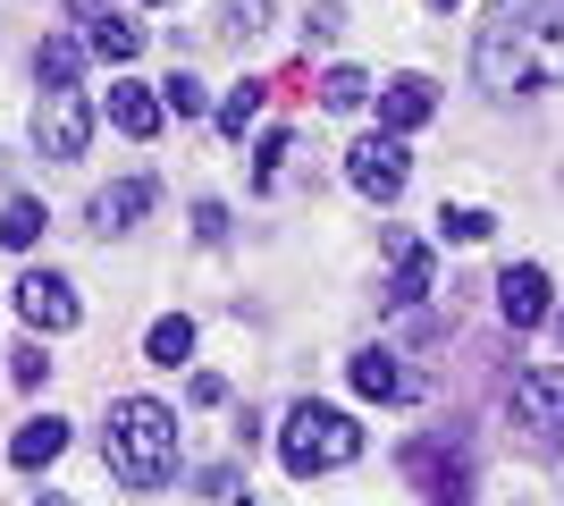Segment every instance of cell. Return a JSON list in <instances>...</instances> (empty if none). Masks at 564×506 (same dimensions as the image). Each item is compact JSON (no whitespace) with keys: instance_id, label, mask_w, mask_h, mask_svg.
Instances as JSON below:
<instances>
[{"instance_id":"6da1fadb","label":"cell","mask_w":564,"mask_h":506,"mask_svg":"<svg viewBox=\"0 0 564 506\" xmlns=\"http://www.w3.org/2000/svg\"><path fill=\"white\" fill-rule=\"evenodd\" d=\"M471 76L497 101L564 85V9L556 0H497L471 34Z\"/></svg>"},{"instance_id":"7a4b0ae2","label":"cell","mask_w":564,"mask_h":506,"mask_svg":"<svg viewBox=\"0 0 564 506\" xmlns=\"http://www.w3.org/2000/svg\"><path fill=\"white\" fill-rule=\"evenodd\" d=\"M101 456L127 489H161L177 473V413L161 397H118L110 406V431H101Z\"/></svg>"},{"instance_id":"3957f363","label":"cell","mask_w":564,"mask_h":506,"mask_svg":"<svg viewBox=\"0 0 564 506\" xmlns=\"http://www.w3.org/2000/svg\"><path fill=\"white\" fill-rule=\"evenodd\" d=\"M362 456V422L337 406H321V397H304V406L286 413V431H279V464L295 473V482H321V473H337V464Z\"/></svg>"},{"instance_id":"277c9868","label":"cell","mask_w":564,"mask_h":506,"mask_svg":"<svg viewBox=\"0 0 564 506\" xmlns=\"http://www.w3.org/2000/svg\"><path fill=\"white\" fill-rule=\"evenodd\" d=\"M506 413H514V431L540 448V456H556L564 448V363H540V372H522L514 397H506Z\"/></svg>"},{"instance_id":"5b68a950","label":"cell","mask_w":564,"mask_h":506,"mask_svg":"<svg viewBox=\"0 0 564 506\" xmlns=\"http://www.w3.org/2000/svg\"><path fill=\"white\" fill-rule=\"evenodd\" d=\"M346 177H354V194L362 203H397L404 194V177H413V152H404V136H362V144L346 152Z\"/></svg>"},{"instance_id":"8992f818","label":"cell","mask_w":564,"mask_h":506,"mask_svg":"<svg viewBox=\"0 0 564 506\" xmlns=\"http://www.w3.org/2000/svg\"><path fill=\"white\" fill-rule=\"evenodd\" d=\"M85 144H94L85 94H51L43 110H34V152H43V161H85Z\"/></svg>"},{"instance_id":"52a82bcc","label":"cell","mask_w":564,"mask_h":506,"mask_svg":"<svg viewBox=\"0 0 564 506\" xmlns=\"http://www.w3.org/2000/svg\"><path fill=\"white\" fill-rule=\"evenodd\" d=\"M18 313H25V330H76V321H85V304H76V288L68 279H59V270H25L18 279Z\"/></svg>"},{"instance_id":"ba28073f","label":"cell","mask_w":564,"mask_h":506,"mask_svg":"<svg viewBox=\"0 0 564 506\" xmlns=\"http://www.w3.org/2000/svg\"><path fill=\"white\" fill-rule=\"evenodd\" d=\"M404 473L430 489V506H471V464L455 456V448H438V439L404 448Z\"/></svg>"},{"instance_id":"9c48e42d","label":"cell","mask_w":564,"mask_h":506,"mask_svg":"<svg viewBox=\"0 0 564 506\" xmlns=\"http://www.w3.org/2000/svg\"><path fill=\"white\" fill-rule=\"evenodd\" d=\"M354 397H371V406H404L413 397V372H404V355H388V346H362V355L346 363Z\"/></svg>"},{"instance_id":"30bf717a","label":"cell","mask_w":564,"mask_h":506,"mask_svg":"<svg viewBox=\"0 0 564 506\" xmlns=\"http://www.w3.org/2000/svg\"><path fill=\"white\" fill-rule=\"evenodd\" d=\"M497 313H506V330H540V321H547V270L514 262L506 279H497Z\"/></svg>"},{"instance_id":"8fae6325","label":"cell","mask_w":564,"mask_h":506,"mask_svg":"<svg viewBox=\"0 0 564 506\" xmlns=\"http://www.w3.org/2000/svg\"><path fill=\"white\" fill-rule=\"evenodd\" d=\"M101 110H110V127L118 136H161V119H169V101H161V85H135V76H118V94L101 101Z\"/></svg>"},{"instance_id":"7c38bea8","label":"cell","mask_w":564,"mask_h":506,"mask_svg":"<svg viewBox=\"0 0 564 506\" xmlns=\"http://www.w3.org/2000/svg\"><path fill=\"white\" fill-rule=\"evenodd\" d=\"M430 245L422 237H388V304H404V313H413V304H422L430 295Z\"/></svg>"},{"instance_id":"4fadbf2b","label":"cell","mask_w":564,"mask_h":506,"mask_svg":"<svg viewBox=\"0 0 564 506\" xmlns=\"http://www.w3.org/2000/svg\"><path fill=\"white\" fill-rule=\"evenodd\" d=\"M143 212H152V177H118L94 194V237H127Z\"/></svg>"},{"instance_id":"5bb4252c","label":"cell","mask_w":564,"mask_h":506,"mask_svg":"<svg viewBox=\"0 0 564 506\" xmlns=\"http://www.w3.org/2000/svg\"><path fill=\"white\" fill-rule=\"evenodd\" d=\"M68 456V422L59 413H34V422H18V439H9V464L18 473H43V464Z\"/></svg>"},{"instance_id":"9a60e30c","label":"cell","mask_w":564,"mask_h":506,"mask_svg":"<svg viewBox=\"0 0 564 506\" xmlns=\"http://www.w3.org/2000/svg\"><path fill=\"white\" fill-rule=\"evenodd\" d=\"M430 110H438V85H430V76H388V94H379V119H388V136L422 127Z\"/></svg>"},{"instance_id":"2e32d148","label":"cell","mask_w":564,"mask_h":506,"mask_svg":"<svg viewBox=\"0 0 564 506\" xmlns=\"http://www.w3.org/2000/svg\"><path fill=\"white\" fill-rule=\"evenodd\" d=\"M85 51L76 34H43V51H34V76H43V94H76V76H85Z\"/></svg>"},{"instance_id":"e0dca14e","label":"cell","mask_w":564,"mask_h":506,"mask_svg":"<svg viewBox=\"0 0 564 506\" xmlns=\"http://www.w3.org/2000/svg\"><path fill=\"white\" fill-rule=\"evenodd\" d=\"M261 101H270V85H253V76H245V85H228V101H219V136H228V144H245V136H253Z\"/></svg>"},{"instance_id":"ac0fdd59","label":"cell","mask_w":564,"mask_h":506,"mask_svg":"<svg viewBox=\"0 0 564 506\" xmlns=\"http://www.w3.org/2000/svg\"><path fill=\"white\" fill-rule=\"evenodd\" d=\"M94 51H101V60H110L118 76H127V60H135V51H143V25H135V18H118V9H110V18L94 25Z\"/></svg>"},{"instance_id":"d6986e66","label":"cell","mask_w":564,"mask_h":506,"mask_svg":"<svg viewBox=\"0 0 564 506\" xmlns=\"http://www.w3.org/2000/svg\"><path fill=\"white\" fill-rule=\"evenodd\" d=\"M438 237H447V245H489L497 219L480 212V203H447V212H438Z\"/></svg>"},{"instance_id":"ffe728a7","label":"cell","mask_w":564,"mask_h":506,"mask_svg":"<svg viewBox=\"0 0 564 506\" xmlns=\"http://www.w3.org/2000/svg\"><path fill=\"white\" fill-rule=\"evenodd\" d=\"M43 228H51V219H43V203H34V194H18V203L0 212V245H18V254H25V245H43Z\"/></svg>"},{"instance_id":"44dd1931","label":"cell","mask_w":564,"mask_h":506,"mask_svg":"<svg viewBox=\"0 0 564 506\" xmlns=\"http://www.w3.org/2000/svg\"><path fill=\"white\" fill-rule=\"evenodd\" d=\"M143 355H152V363H186V355H194V321H186V313L152 321V337H143Z\"/></svg>"},{"instance_id":"7402d4cb","label":"cell","mask_w":564,"mask_h":506,"mask_svg":"<svg viewBox=\"0 0 564 506\" xmlns=\"http://www.w3.org/2000/svg\"><path fill=\"white\" fill-rule=\"evenodd\" d=\"M321 101H329V110H362V101H371V76L362 68H329L321 76Z\"/></svg>"},{"instance_id":"603a6c76","label":"cell","mask_w":564,"mask_h":506,"mask_svg":"<svg viewBox=\"0 0 564 506\" xmlns=\"http://www.w3.org/2000/svg\"><path fill=\"white\" fill-rule=\"evenodd\" d=\"M161 101L177 110V119H203V110H212V94L194 85V68H177V76H169V85H161Z\"/></svg>"},{"instance_id":"cb8c5ba5","label":"cell","mask_w":564,"mask_h":506,"mask_svg":"<svg viewBox=\"0 0 564 506\" xmlns=\"http://www.w3.org/2000/svg\"><path fill=\"white\" fill-rule=\"evenodd\" d=\"M261 25H270V0H228L212 34H228V43H236V34H261Z\"/></svg>"},{"instance_id":"d4e9b609","label":"cell","mask_w":564,"mask_h":506,"mask_svg":"<svg viewBox=\"0 0 564 506\" xmlns=\"http://www.w3.org/2000/svg\"><path fill=\"white\" fill-rule=\"evenodd\" d=\"M9 380H18V388H43L51 380V355H43V346H18V355H9Z\"/></svg>"},{"instance_id":"484cf974","label":"cell","mask_w":564,"mask_h":506,"mask_svg":"<svg viewBox=\"0 0 564 506\" xmlns=\"http://www.w3.org/2000/svg\"><path fill=\"white\" fill-rule=\"evenodd\" d=\"M194 237L219 245V237H228V212H219V203H194Z\"/></svg>"},{"instance_id":"4316f807","label":"cell","mask_w":564,"mask_h":506,"mask_svg":"<svg viewBox=\"0 0 564 506\" xmlns=\"http://www.w3.org/2000/svg\"><path fill=\"white\" fill-rule=\"evenodd\" d=\"M279 161H286V136H261V152H253V177H261V186L279 177Z\"/></svg>"},{"instance_id":"83f0119b","label":"cell","mask_w":564,"mask_h":506,"mask_svg":"<svg viewBox=\"0 0 564 506\" xmlns=\"http://www.w3.org/2000/svg\"><path fill=\"white\" fill-rule=\"evenodd\" d=\"M68 18H85V25H101V18H110V0H68Z\"/></svg>"},{"instance_id":"f1b7e54d","label":"cell","mask_w":564,"mask_h":506,"mask_svg":"<svg viewBox=\"0 0 564 506\" xmlns=\"http://www.w3.org/2000/svg\"><path fill=\"white\" fill-rule=\"evenodd\" d=\"M34 506H68V498H34Z\"/></svg>"},{"instance_id":"f546056e","label":"cell","mask_w":564,"mask_h":506,"mask_svg":"<svg viewBox=\"0 0 564 506\" xmlns=\"http://www.w3.org/2000/svg\"><path fill=\"white\" fill-rule=\"evenodd\" d=\"M430 9H455V0H430Z\"/></svg>"},{"instance_id":"4dcf8cb0","label":"cell","mask_w":564,"mask_h":506,"mask_svg":"<svg viewBox=\"0 0 564 506\" xmlns=\"http://www.w3.org/2000/svg\"><path fill=\"white\" fill-rule=\"evenodd\" d=\"M143 9H161V0H143Z\"/></svg>"},{"instance_id":"1f68e13d","label":"cell","mask_w":564,"mask_h":506,"mask_svg":"<svg viewBox=\"0 0 564 506\" xmlns=\"http://www.w3.org/2000/svg\"><path fill=\"white\" fill-rule=\"evenodd\" d=\"M556 337H564V321H556Z\"/></svg>"}]
</instances>
